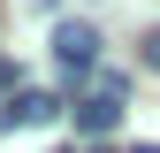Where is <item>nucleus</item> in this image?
I'll list each match as a JSON object with an SVG mask.
<instances>
[{"mask_svg": "<svg viewBox=\"0 0 160 153\" xmlns=\"http://www.w3.org/2000/svg\"><path fill=\"white\" fill-rule=\"evenodd\" d=\"M53 54H61V69H69V76H84V69L99 61V31L69 15V23H53Z\"/></svg>", "mask_w": 160, "mask_h": 153, "instance_id": "1", "label": "nucleus"}, {"mask_svg": "<svg viewBox=\"0 0 160 153\" xmlns=\"http://www.w3.org/2000/svg\"><path fill=\"white\" fill-rule=\"evenodd\" d=\"M130 153H160V145H130Z\"/></svg>", "mask_w": 160, "mask_h": 153, "instance_id": "6", "label": "nucleus"}, {"mask_svg": "<svg viewBox=\"0 0 160 153\" xmlns=\"http://www.w3.org/2000/svg\"><path fill=\"white\" fill-rule=\"evenodd\" d=\"M8 107H15V130H46L53 115H61V92H15Z\"/></svg>", "mask_w": 160, "mask_h": 153, "instance_id": "2", "label": "nucleus"}, {"mask_svg": "<svg viewBox=\"0 0 160 153\" xmlns=\"http://www.w3.org/2000/svg\"><path fill=\"white\" fill-rule=\"evenodd\" d=\"M8 84H15V61H8V54H0V92H8Z\"/></svg>", "mask_w": 160, "mask_h": 153, "instance_id": "5", "label": "nucleus"}, {"mask_svg": "<svg viewBox=\"0 0 160 153\" xmlns=\"http://www.w3.org/2000/svg\"><path fill=\"white\" fill-rule=\"evenodd\" d=\"M122 107H130V100H107V92H92V100L76 107V130H84V138H107V130L122 123Z\"/></svg>", "mask_w": 160, "mask_h": 153, "instance_id": "3", "label": "nucleus"}, {"mask_svg": "<svg viewBox=\"0 0 160 153\" xmlns=\"http://www.w3.org/2000/svg\"><path fill=\"white\" fill-rule=\"evenodd\" d=\"M92 153H114V145H92Z\"/></svg>", "mask_w": 160, "mask_h": 153, "instance_id": "7", "label": "nucleus"}, {"mask_svg": "<svg viewBox=\"0 0 160 153\" xmlns=\"http://www.w3.org/2000/svg\"><path fill=\"white\" fill-rule=\"evenodd\" d=\"M137 46H145V69H160V23H152L145 38H137Z\"/></svg>", "mask_w": 160, "mask_h": 153, "instance_id": "4", "label": "nucleus"}]
</instances>
